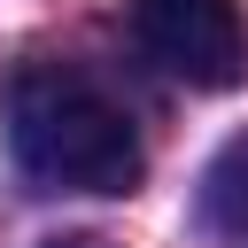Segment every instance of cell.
Masks as SVG:
<instances>
[{"label":"cell","instance_id":"cell-1","mask_svg":"<svg viewBox=\"0 0 248 248\" xmlns=\"http://www.w3.org/2000/svg\"><path fill=\"white\" fill-rule=\"evenodd\" d=\"M8 140L16 163L54 194H132L140 132L78 62H23L8 78Z\"/></svg>","mask_w":248,"mask_h":248},{"label":"cell","instance_id":"cell-2","mask_svg":"<svg viewBox=\"0 0 248 248\" xmlns=\"http://www.w3.org/2000/svg\"><path fill=\"white\" fill-rule=\"evenodd\" d=\"M132 39L163 78L194 93H225L248 70V23L232 0H132Z\"/></svg>","mask_w":248,"mask_h":248},{"label":"cell","instance_id":"cell-3","mask_svg":"<svg viewBox=\"0 0 248 248\" xmlns=\"http://www.w3.org/2000/svg\"><path fill=\"white\" fill-rule=\"evenodd\" d=\"M202 225L225 248H248V132H232L202 170Z\"/></svg>","mask_w":248,"mask_h":248},{"label":"cell","instance_id":"cell-4","mask_svg":"<svg viewBox=\"0 0 248 248\" xmlns=\"http://www.w3.org/2000/svg\"><path fill=\"white\" fill-rule=\"evenodd\" d=\"M46 248H108L101 232H62V240H46Z\"/></svg>","mask_w":248,"mask_h":248}]
</instances>
